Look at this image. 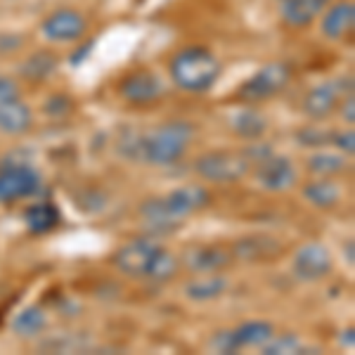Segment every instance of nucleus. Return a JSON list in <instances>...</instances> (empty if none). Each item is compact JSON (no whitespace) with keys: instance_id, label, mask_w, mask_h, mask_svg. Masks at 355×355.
Wrapping results in <instances>:
<instances>
[{"instance_id":"obj_1","label":"nucleus","mask_w":355,"mask_h":355,"mask_svg":"<svg viewBox=\"0 0 355 355\" xmlns=\"http://www.w3.org/2000/svg\"><path fill=\"white\" fill-rule=\"evenodd\" d=\"M194 128L185 121L164 123L162 128L133 140V157L154 166H171L185 157Z\"/></svg>"},{"instance_id":"obj_2","label":"nucleus","mask_w":355,"mask_h":355,"mask_svg":"<svg viewBox=\"0 0 355 355\" xmlns=\"http://www.w3.org/2000/svg\"><path fill=\"white\" fill-rule=\"evenodd\" d=\"M171 76L187 93H206L220 76V62L206 48H185L171 60Z\"/></svg>"},{"instance_id":"obj_3","label":"nucleus","mask_w":355,"mask_h":355,"mask_svg":"<svg viewBox=\"0 0 355 355\" xmlns=\"http://www.w3.org/2000/svg\"><path fill=\"white\" fill-rule=\"evenodd\" d=\"M194 171L209 182H234L249 171V162L244 154L209 152L194 162Z\"/></svg>"},{"instance_id":"obj_4","label":"nucleus","mask_w":355,"mask_h":355,"mask_svg":"<svg viewBox=\"0 0 355 355\" xmlns=\"http://www.w3.org/2000/svg\"><path fill=\"white\" fill-rule=\"evenodd\" d=\"M289 78H291V69L287 64H282V62H272V64L261 67L249 81L242 83L239 97L246 102L268 100V97L282 93L284 85L289 83Z\"/></svg>"},{"instance_id":"obj_5","label":"nucleus","mask_w":355,"mask_h":355,"mask_svg":"<svg viewBox=\"0 0 355 355\" xmlns=\"http://www.w3.org/2000/svg\"><path fill=\"white\" fill-rule=\"evenodd\" d=\"M41 190V175L28 164H12L0 171V204L28 199Z\"/></svg>"},{"instance_id":"obj_6","label":"nucleus","mask_w":355,"mask_h":355,"mask_svg":"<svg viewBox=\"0 0 355 355\" xmlns=\"http://www.w3.org/2000/svg\"><path fill=\"white\" fill-rule=\"evenodd\" d=\"M159 251H162V244L154 239H133L116 251L114 266L128 277H147Z\"/></svg>"},{"instance_id":"obj_7","label":"nucleus","mask_w":355,"mask_h":355,"mask_svg":"<svg viewBox=\"0 0 355 355\" xmlns=\"http://www.w3.org/2000/svg\"><path fill=\"white\" fill-rule=\"evenodd\" d=\"M294 275L303 282H318V279L327 277L331 272V254L327 246L311 242L303 244L299 251L294 254Z\"/></svg>"},{"instance_id":"obj_8","label":"nucleus","mask_w":355,"mask_h":355,"mask_svg":"<svg viewBox=\"0 0 355 355\" xmlns=\"http://www.w3.org/2000/svg\"><path fill=\"white\" fill-rule=\"evenodd\" d=\"M85 28V17L76 10H57L48 17V19L41 24V31L48 41L53 43H71L83 38Z\"/></svg>"},{"instance_id":"obj_9","label":"nucleus","mask_w":355,"mask_h":355,"mask_svg":"<svg viewBox=\"0 0 355 355\" xmlns=\"http://www.w3.org/2000/svg\"><path fill=\"white\" fill-rule=\"evenodd\" d=\"M119 93L130 105H150L164 93V88L152 71H133L119 83Z\"/></svg>"},{"instance_id":"obj_10","label":"nucleus","mask_w":355,"mask_h":355,"mask_svg":"<svg viewBox=\"0 0 355 355\" xmlns=\"http://www.w3.org/2000/svg\"><path fill=\"white\" fill-rule=\"evenodd\" d=\"M259 180H261V185L270 192L289 190L296 182V168L287 157L270 154V157L263 159L259 164Z\"/></svg>"},{"instance_id":"obj_11","label":"nucleus","mask_w":355,"mask_h":355,"mask_svg":"<svg viewBox=\"0 0 355 355\" xmlns=\"http://www.w3.org/2000/svg\"><path fill=\"white\" fill-rule=\"evenodd\" d=\"M351 81H331V83H322L318 88H313L311 93L303 100V112L311 119H324L334 112V107L339 105L341 95H346V88L343 85Z\"/></svg>"},{"instance_id":"obj_12","label":"nucleus","mask_w":355,"mask_h":355,"mask_svg":"<svg viewBox=\"0 0 355 355\" xmlns=\"http://www.w3.org/2000/svg\"><path fill=\"white\" fill-rule=\"evenodd\" d=\"M166 204L168 209L173 211L178 218H185V216L194 214V211L204 209V206L211 204V194L206 192V187L202 185H185V187H178L171 194H166Z\"/></svg>"},{"instance_id":"obj_13","label":"nucleus","mask_w":355,"mask_h":355,"mask_svg":"<svg viewBox=\"0 0 355 355\" xmlns=\"http://www.w3.org/2000/svg\"><path fill=\"white\" fill-rule=\"evenodd\" d=\"M33 123V114L24 102H3L0 105V133L5 135H19L26 133Z\"/></svg>"},{"instance_id":"obj_14","label":"nucleus","mask_w":355,"mask_h":355,"mask_svg":"<svg viewBox=\"0 0 355 355\" xmlns=\"http://www.w3.org/2000/svg\"><path fill=\"white\" fill-rule=\"evenodd\" d=\"M355 24V8L353 3H336L334 8L327 10L322 19V33L331 41H339L346 33L353 31Z\"/></svg>"},{"instance_id":"obj_15","label":"nucleus","mask_w":355,"mask_h":355,"mask_svg":"<svg viewBox=\"0 0 355 355\" xmlns=\"http://www.w3.org/2000/svg\"><path fill=\"white\" fill-rule=\"evenodd\" d=\"M185 263L197 272H216L230 263V254L220 246H197V249L187 251Z\"/></svg>"},{"instance_id":"obj_16","label":"nucleus","mask_w":355,"mask_h":355,"mask_svg":"<svg viewBox=\"0 0 355 355\" xmlns=\"http://www.w3.org/2000/svg\"><path fill=\"white\" fill-rule=\"evenodd\" d=\"M324 3L322 0H284L282 17L289 26H308L311 21L322 12Z\"/></svg>"},{"instance_id":"obj_17","label":"nucleus","mask_w":355,"mask_h":355,"mask_svg":"<svg viewBox=\"0 0 355 355\" xmlns=\"http://www.w3.org/2000/svg\"><path fill=\"white\" fill-rule=\"evenodd\" d=\"M24 220H26V227H28L31 232L43 234V232L55 230V227L60 225L62 216H60V211H57V206H55V204L41 202V204L28 206L26 214H24Z\"/></svg>"},{"instance_id":"obj_18","label":"nucleus","mask_w":355,"mask_h":355,"mask_svg":"<svg viewBox=\"0 0 355 355\" xmlns=\"http://www.w3.org/2000/svg\"><path fill=\"white\" fill-rule=\"evenodd\" d=\"M140 214L145 223L154 230H173V227L180 223V218L173 214V211L168 209V204H166V199H147L145 204L140 206Z\"/></svg>"},{"instance_id":"obj_19","label":"nucleus","mask_w":355,"mask_h":355,"mask_svg":"<svg viewBox=\"0 0 355 355\" xmlns=\"http://www.w3.org/2000/svg\"><path fill=\"white\" fill-rule=\"evenodd\" d=\"M234 343L237 348L244 346H263L275 336V329L270 322H263V320H251V322L239 324L237 329H232Z\"/></svg>"},{"instance_id":"obj_20","label":"nucleus","mask_w":355,"mask_h":355,"mask_svg":"<svg viewBox=\"0 0 355 355\" xmlns=\"http://www.w3.org/2000/svg\"><path fill=\"white\" fill-rule=\"evenodd\" d=\"M303 197L318 209H331L341 199V187L331 180H313L303 187Z\"/></svg>"},{"instance_id":"obj_21","label":"nucleus","mask_w":355,"mask_h":355,"mask_svg":"<svg viewBox=\"0 0 355 355\" xmlns=\"http://www.w3.org/2000/svg\"><path fill=\"white\" fill-rule=\"evenodd\" d=\"M268 128V121L266 116L259 112V110H242L237 112L232 116V130L237 135L246 137V140H256V137H261L263 133H266Z\"/></svg>"},{"instance_id":"obj_22","label":"nucleus","mask_w":355,"mask_h":355,"mask_svg":"<svg viewBox=\"0 0 355 355\" xmlns=\"http://www.w3.org/2000/svg\"><path fill=\"white\" fill-rule=\"evenodd\" d=\"M227 282L218 275H206V277H197L192 282H187L185 294L190 296L192 301H211L216 296H220L225 291Z\"/></svg>"},{"instance_id":"obj_23","label":"nucleus","mask_w":355,"mask_h":355,"mask_svg":"<svg viewBox=\"0 0 355 355\" xmlns=\"http://www.w3.org/2000/svg\"><path fill=\"white\" fill-rule=\"evenodd\" d=\"M15 334L19 336H36L38 331L45 329V313L38 306H28L24 308L12 322Z\"/></svg>"},{"instance_id":"obj_24","label":"nucleus","mask_w":355,"mask_h":355,"mask_svg":"<svg viewBox=\"0 0 355 355\" xmlns=\"http://www.w3.org/2000/svg\"><path fill=\"white\" fill-rule=\"evenodd\" d=\"M308 168L318 175L341 173V171H346V157H339V154H331V152L315 154V157L308 159Z\"/></svg>"},{"instance_id":"obj_25","label":"nucleus","mask_w":355,"mask_h":355,"mask_svg":"<svg viewBox=\"0 0 355 355\" xmlns=\"http://www.w3.org/2000/svg\"><path fill=\"white\" fill-rule=\"evenodd\" d=\"M178 270V259L173 254H171L168 249H164L157 254V259H154L150 272H147V277L154 279V282H166V279H171Z\"/></svg>"},{"instance_id":"obj_26","label":"nucleus","mask_w":355,"mask_h":355,"mask_svg":"<svg viewBox=\"0 0 355 355\" xmlns=\"http://www.w3.org/2000/svg\"><path fill=\"white\" fill-rule=\"evenodd\" d=\"M55 64H57V62H55L53 55L38 53V55H33L24 67H21V73L28 76V78H45L55 69Z\"/></svg>"},{"instance_id":"obj_27","label":"nucleus","mask_w":355,"mask_h":355,"mask_svg":"<svg viewBox=\"0 0 355 355\" xmlns=\"http://www.w3.org/2000/svg\"><path fill=\"white\" fill-rule=\"evenodd\" d=\"M301 341L296 336H279V339H272L268 343H263V353L268 355H282V353H301Z\"/></svg>"},{"instance_id":"obj_28","label":"nucleus","mask_w":355,"mask_h":355,"mask_svg":"<svg viewBox=\"0 0 355 355\" xmlns=\"http://www.w3.org/2000/svg\"><path fill=\"white\" fill-rule=\"evenodd\" d=\"M299 142L303 147H322V145H331V133H324V130L318 128H303L299 133Z\"/></svg>"},{"instance_id":"obj_29","label":"nucleus","mask_w":355,"mask_h":355,"mask_svg":"<svg viewBox=\"0 0 355 355\" xmlns=\"http://www.w3.org/2000/svg\"><path fill=\"white\" fill-rule=\"evenodd\" d=\"M214 348L218 353H237L239 348H237V343H234V336H232V331H220V334H216L214 336Z\"/></svg>"},{"instance_id":"obj_30","label":"nucleus","mask_w":355,"mask_h":355,"mask_svg":"<svg viewBox=\"0 0 355 355\" xmlns=\"http://www.w3.org/2000/svg\"><path fill=\"white\" fill-rule=\"evenodd\" d=\"M15 100H19V88H17V83L12 78L0 73V105H3V102H15Z\"/></svg>"},{"instance_id":"obj_31","label":"nucleus","mask_w":355,"mask_h":355,"mask_svg":"<svg viewBox=\"0 0 355 355\" xmlns=\"http://www.w3.org/2000/svg\"><path fill=\"white\" fill-rule=\"evenodd\" d=\"M331 145H336L341 152L353 154L355 150V135L353 130H343V133H331Z\"/></svg>"},{"instance_id":"obj_32","label":"nucleus","mask_w":355,"mask_h":355,"mask_svg":"<svg viewBox=\"0 0 355 355\" xmlns=\"http://www.w3.org/2000/svg\"><path fill=\"white\" fill-rule=\"evenodd\" d=\"M353 107H355V102H353V95H348V100H346V105H343V119H346L348 123H355V112H353Z\"/></svg>"},{"instance_id":"obj_33","label":"nucleus","mask_w":355,"mask_h":355,"mask_svg":"<svg viewBox=\"0 0 355 355\" xmlns=\"http://www.w3.org/2000/svg\"><path fill=\"white\" fill-rule=\"evenodd\" d=\"M348 261L353 263V242H348Z\"/></svg>"},{"instance_id":"obj_34","label":"nucleus","mask_w":355,"mask_h":355,"mask_svg":"<svg viewBox=\"0 0 355 355\" xmlns=\"http://www.w3.org/2000/svg\"><path fill=\"white\" fill-rule=\"evenodd\" d=\"M322 3H327V0H322Z\"/></svg>"}]
</instances>
